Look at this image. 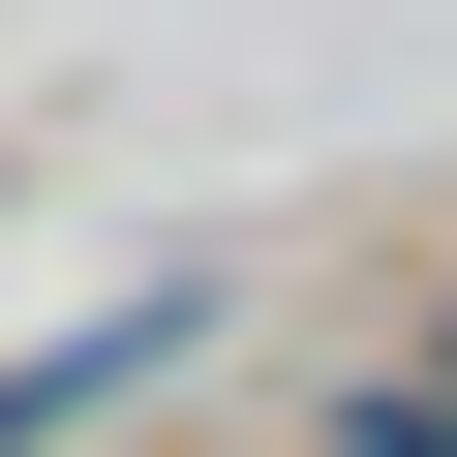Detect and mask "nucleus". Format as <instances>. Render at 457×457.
<instances>
[{
  "label": "nucleus",
  "mask_w": 457,
  "mask_h": 457,
  "mask_svg": "<svg viewBox=\"0 0 457 457\" xmlns=\"http://www.w3.org/2000/svg\"><path fill=\"white\" fill-rule=\"evenodd\" d=\"M153 366H183V275H153V305H92V336H31V366H0V457H62V427H122Z\"/></svg>",
  "instance_id": "f257e3e1"
},
{
  "label": "nucleus",
  "mask_w": 457,
  "mask_h": 457,
  "mask_svg": "<svg viewBox=\"0 0 457 457\" xmlns=\"http://www.w3.org/2000/svg\"><path fill=\"white\" fill-rule=\"evenodd\" d=\"M305 457H457V366H366V396H336Z\"/></svg>",
  "instance_id": "f03ea898"
},
{
  "label": "nucleus",
  "mask_w": 457,
  "mask_h": 457,
  "mask_svg": "<svg viewBox=\"0 0 457 457\" xmlns=\"http://www.w3.org/2000/svg\"><path fill=\"white\" fill-rule=\"evenodd\" d=\"M427 366H457V305H427Z\"/></svg>",
  "instance_id": "7ed1b4c3"
}]
</instances>
